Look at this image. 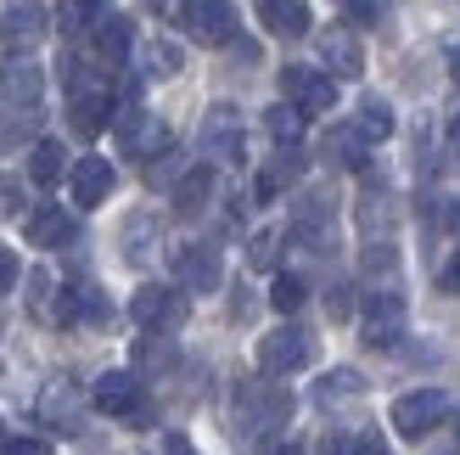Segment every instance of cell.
<instances>
[{
	"instance_id": "484cf974",
	"label": "cell",
	"mask_w": 460,
	"mask_h": 455,
	"mask_svg": "<svg viewBox=\"0 0 460 455\" xmlns=\"http://www.w3.org/2000/svg\"><path fill=\"white\" fill-rule=\"evenodd\" d=\"M107 17V0H62V29H96V22Z\"/></svg>"
},
{
	"instance_id": "8d00e7d4",
	"label": "cell",
	"mask_w": 460,
	"mask_h": 455,
	"mask_svg": "<svg viewBox=\"0 0 460 455\" xmlns=\"http://www.w3.org/2000/svg\"><path fill=\"white\" fill-rule=\"evenodd\" d=\"M444 152H449V169L460 174V112L449 119V147H444Z\"/></svg>"
},
{
	"instance_id": "9c48e42d",
	"label": "cell",
	"mask_w": 460,
	"mask_h": 455,
	"mask_svg": "<svg viewBox=\"0 0 460 455\" xmlns=\"http://www.w3.org/2000/svg\"><path fill=\"white\" fill-rule=\"evenodd\" d=\"M45 17L51 12H45L40 0H17V6H6L0 12V45H6V51H34V45L45 40V29H51Z\"/></svg>"
},
{
	"instance_id": "7c38bea8",
	"label": "cell",
	"mask_w": 460,
	"mask_h": 455,
	"mask_svg": "<svg viewBox=\"0 0 460 455\" xmlns=\"http://www.w3.org/2000/svg\"><path fill=\"white\" fill-rule=\"evenodd\" d=\"M399 332H404V299L399 292H371V304H365V343H399Z\"/></svg>"
},
{
	"instance_id": "f6af8a7d",
	"label": "cell",
	"mask_w": 460,
	"mask_h": 455,
	"mask_svg": "<svg viewBox=\"0 0 460 455\" xmlns=\"http://www.w3.org/2000/svg\"><path fill=\"white\" fill-rule=\"evenodd\" d=\"M259 6H270V0H259Z\"/></svg>"
},
{
	"instance_id": "d590c367",
	"label": "cell",
	"mask_w": 460,
	"mask_h": 455,
	"mask_svg": "<svg viewBox=\"0 0 460 455\" xmlns=\"http://www.w3.org/2000/svg\"><path fill=\"white\" fill-rule=\"evenodd\" d=\"M17 287V259H12V247H0V299Z\"/></svg>"
},
{
	"instance_id": "d6a6232c",
	"label": "cell",
	"mask_w": 460,
	"mask_h": 455,
	"mask_svg": "<svg viewBox=\"0 0 460 455\" xmlns=\"http://www.w3.org/2000/svg\"><path fill=\"white\" fill-rule=\"evenodd\" d=\"M275 242H281L275 231H259V236H252V247H247V259L259 264V270H270V264H275Z\"/></svg>"
},
{
	"instance_id": "5bb4252c",
	"label": "cell",
	"mask_w": 460,
	"mask_h": 455,
	"mask_svg": "<svg viewBox=\"0 0 460 455\" xmlns=\"http://www.w3.org/2000/svg\"><path fill=\"white\" fill-rule=\"evenodd\" d=\"M320 62H326V74H337V79H359L365 74V51H359V40L349 29L320 34Z\"/></svg>"
},
{
	"instance_id": "8992f818",
	"label": "cell",
	"mask_w": 460,
	"mask_h": 455,
	"mask_svg": "<svg viewBox=\"0 0 460 455\" xmlns=\"http://www.w3.org/2000/svg\"><path fill=\"white\" fill-rule=\"evenodd\" d=\"M129 315H135L141 326H152V332H174V326H186L191 304H186V292H180V287H157V281H146V287L129 299Z\"/></svg>"
},
{
	"instance_id": "277c9868",
	"label": "cell",
	"mask_w": 460,
	"mask_h": 455,
	"mask_svg": "<svg viewBox=\"0 0 460 455\" xmlns=\"http://www.w3.org/2000/svg\"><path fill=\"white\" fill-rule=\"evenodd\" d=\"M90 405L102 416H124V422H141L146 416V388L135 371H102L96 388H90Z\"/></svg>"
},
{
	"instance_id": "4dcf8cb0",
	"label": "cell",
	"mask_w": 460,
	"mask_h": 455,
	"mask_svg": "<svg viewBox=\"0 0 460 455\" xmlns=\"http://www.w3.org/2000/svg\"><path fill=\"white\" fill-rule=\"evenodd\" d=\"M382 202H387V197H365V202H359V225H365L371 236L382 231V225H394V209H382Z\"/></svg>"
},
{
	"instance_id": "d4e9b609",
	"label": "cell",
	"mask_w": 460,
	"mask_h": 455,
	"mask_svg": "<svg viewBox=\"0 0 460 455\" xmlns=\"http://www.w3.org/2000/svg\"><path fill=\"white\" fill-rule=\"evenodd\" d=\"M264 129H270L281 147H297V141H304V112L281 102V107H270V112H264Z\"/></svg>"
},
{
	"instance_id": "7bdbcfd3",
	"label": "cell",
	"mask_w": 460,
	"mask_h": 455,
	"mask_svg": "<svg viewBox=\"0 0 460 455\" xmlns=\"http://www.w3.org/2000/svg\"><path fill=\"white\" fill-rule=\"evenodd\" d=\"M270 455H297V450H292V444H281V450H270Z\"/></svg>"
},
{
	"instance_id": "ffe728a7",
	"label": "cell",
	"mask_w": 460,
	"mask_h": 455,
	"mask_svg": "<svg viewBox=\"0 0 460 455\" xmlns=\"http://www.w3.org/2000/svg\"><path fill=\"white\" fill-rule=\"evenodd\" d=\"M208 197H214V169L208 164H197V169H186V174L174 180V209L180 214H197Z\"/></svg>"
},
{
	"instance_id": "ac0fdd59",
	"label": "cell",
	"mask_w": 460,
	"mask_h": 455,
	"mask_svg": "<svg viewBox=\"0 0 460 455\" xmlns=\"http://www.w3.org/2000/svg\"><path fill=\"white\" fill-rule=\"evenodd\" d=\"M40 416L57 422L62 433H74V427H79V394H74V382H51V388L40 394Z\"/></svg>"
},
{
	"instance_id": "60d3db41",
	"label": "cell",
	"mask_w": 460,
	"mask_h": 455,
	"mask_svg": "<svg viewBox=\"0 0 460 455\" xmlns=\"http://www.w3.org/2000/svg\"><path fill=\"white\" fill-rule=\"evenodd\" d=\"M444 287H449V292H460V259H455V264L444 270Z\"/></svg>"
},
{
	"instance_id": "5b68a950",
	"label": "cell",
	"mask_w": 460,
	"mask_h": 455,
	"mask_svg": "<svg viewBox=\"0 0 460 455\" xmlns=\"http://www.w3.org/2000/svg\"><path fill=\"white\" fill-rule=\"evenodd\" d=\"M180 22H186V34L202 40V45H230L242 34V17L230 0H186L180 6Z\"/></svg>"
},
{
	"instance_id": "30bf717a",
	"label": "cell",
	"mask_w": 460,
	"mask_h": 455,
	"mask_svg": "<svg viewBox=\"0 0 460 455\" xmlns=\"http://www.w3.org/2000/svg\"><path fill=\"white\" fill-rule=\"evenodd\" d=\"M174 276H180V287H186V292H214V287H219V276H225L219 247H208V242L180 247V254H174Z\"/></svg>"
},
{
	"instance_id": "6da1fadb",
	"label": "cell",
	"mask_w": 460,
	"mask_h": 455,
	"mask_svg": "<svg viewBox=\"0 0 460 455\" xmlns=\"http://www.w3.org/2000/svg\"><path fill=\"white\" fill-rule=\"evenodd\" d=\"M236 422L247 427L252 439L281 433V427L292 422V394L275 388V382H242V394H236Z\"/></svg>"
},
{
	"instance_id": "2e32d148",
	"label": "cell",
	"mask_w": 460,
	"mask_h": 455,
	"mask_svg": "<svg viewBox=\"0 0 460 455\" xmlns=\"http://www.w3.org/2000/svg\"><path fill=\"white\" fill-rule=\"evenodd\" d=\"M74 242V214H62L57 202L29 214V247H67Z\"/></svg>"
},
{
	"instance_id": "7402d4cb",
	"label": "cell",
	"mask_w": 460,
	"mask_h": 455,
	"mask_svg": "<svg viewBox=\"0 0 460 455\" xmlns=\"http://www.w3.org/2000/svg\"><path fill=\"white\" fill-rule=\"evenodd\" d=\"M62 157H67V152H62L57 141H34V152H29V174L40 180V186H57V180H62V169H67Z\"/></svg>"
},
{
	"instance_id": "f1b7e54d",
	"label": "cell",
	"mask_w": 460,
	"mask_h": 455,
	"mask_svg": "<svg viewBox=\"0 0 460 455\" xmlns=\"http://www.w3.org/2000/svg\"><path fill=\"white\" fill-rule=\"evenodd\" d=\"M326 455H387L376 433H354V439H326Z\"/></svg>"
},
{
	"instance_id": "f546056e",
	"label": "cell",
	"mask_w": 460,
	"mask_h": 455,
	"mask_svg": "<svg viewBox=\"0 0 460 455\" xmlns=\"http://www.w3.org/2000/svg\"><path fill=\"white\" fill-rule=\"evenodd\" d=\"M326 152H332V164H342V169H359L365 164V141H359V135L349 129V135H332V141H326Z\"/></svg>"
},
{
	"instance_id": "bcb514c9",
	"label": "cell",
	"mask_w": 460,
	"mask_h": 455,
	"mask_svg": "<svg viewBox=\"0 0 460 455\" xmlns=\"http://www.w3.org/2000/svg\"><path fill=\"white\" fill-rule=\"evenodd\" d=\"M0 444H6V433H0Z\"/></svg>"
},
{
	"instance_id": "4fadbf2b",
	"label": "cell",
	"mask_w": 460,
	"mask_h": 455,
	"mask_svg": "<svg viewBox=\"0 0 460 455\" xmlns=\"http://www.w3.org/2000/svg\"><path fill=\"white\" fill-rule=\"evenodd\" d=\"M67 186H74L79 209H102V202L112 197V164L107 157H79L74 174H67Z\"/></svg>"
},
{
	"instance_id": "83f0119b",
	"label": "cell",
	"mask_w": 460,
	"mask_h": 455,
	"mask_svg": "<svg viewBox=\"0 0 460 455\" xmlns=\"http://www.w3.org/2000/svg\"><path fill=\"white\" fill-rule=\"evenodd\" d=\"M359 388H365V382H359V371H332V377L320 382L314 394H320V405H337V399H354Z\"/></svg>"
},
{
	"instance_id": "44dd1931",
	"label": "cell",
	"mask_w": 460,
	"mask_h": 455,
	"mask_svg": "<svg viewBox=\"0 0 460 455\" xmlns=\"http://www.w3.org/2000/svg\"><path fill=\"white\" fill-rule=\"evenodd\" d=\"M354 135H359V141H387V135H394V107L376 102V96H365L359 112H354Z\"/></svg>"
},
{
	"instance_id": "74e56055",
	"label": "cell",
	"mask_w": 460,
	"mask_h": 455,
	"mask_svg": "<svg viewBox=\"0 0 460 455\" xmlns=\"http://www.w3.org/2000/svg\"><path fill=\"white\" fill-rule=\"evenodd\" d=\"M332 315L342 321V315H354V292L349 287H332Z\"/></svg>"
},
{
	"instance_id": "52a82bcc",
	"label": "cell",
	"mask_w": 460,
	"mask_h": 455,
	"mask_svg": "<svg viewBox=\"0 0 460 455\" xmlns=\"http://www.w3.org/2000/svg\"><path fill=\"white\" fill-rule=\"evenodd\" d=\"M444 416H449V394L444 388H416L394 405V433L399 439H427Z\"/></svg>"
},
{
	"instance_id": "ba28073f",
	"label": "cell",
	"mask_w": 460,
	"mask_h": 455,
	"mask_svg": "<svg viewBox=\"0 0 460 455\" xmlns=\"http://www.w3.org/2000/svg\"><path fill=\"white\" fill-rule=\"evenodd\" d=\"M281 90H287V107H297L304 119L337 107V85H332V74H320V67H281Z\"/></svg>"
},
{
	"instance_id": "cb8c5ba5",
	"label": "cell",
	"mask_w": 460,
	"mask_h": 455,
	"mask_svg": "<svg viewBox=\"0 0 460 455\" xmlns=\"http://www.w3.org/2000/svg\"><path fill=\"white\" fill-rule=\"evenodd\" d=\"M292 180H297V152H292V147H281V152L270 157V169L259 174V197H275L281 186H292Z\"/></svg>"
},
{
	"instance_id": "ab89813d",
	"label": "cell",
	"mask_w": 460,
	"mask_h": 455,
	"mask_svg": "<svg viewBox=\"0 0 460 455\" xmlns=\"http://www.w3.org/2000/svg\"><path fill=\"white\" fill-rule=\"evenodd\" d=\"M444 225H449V231L460 236V197H455V202H444Z\"/></svg>"
},
{
	"instance_id": "1f68e13d",
	"label": "cell",
	"mask_w": 460,
	"mask_h": 455,
	"mask_svg": "<svg viewBox=\"0 0 460 455\" xmlns=\"http://www.w3.org/2000/svg\"><path fill=\"white\" fill-rule=\"evenodd\" d=\"M22 209V180L17 174H0V219H12Z\"/></svg>"
},
{
	"instance_id": "f35d334b",
	"label": "cell",
	"mask_w": 460,
	"mask_h": 455,
	"mask_svg": "<svg viewBox=\"0 0 460 455\" xmlns=\"http://www.w3.org/2000/svg\"><path fill=\"white\" fill-rule=\"evenodd\" d=\"M164 455H197V450H191L186 433H169V439H164Z\"/></svg>"
},
{
	"instance_id": "b9f144b4",
	"label": "cell",
	"mask_w": 460,
	"mask_h": 455,
	"mask_svg": "<svg viewBox=\"0 0 460 455\" xmlns=\"http://www.w3.org/2000/svg\"><path fill=\"white\" fill-rule=\"evenodd\" d=\"M449 74H455V85H460V51H455V57H449Z\"/></svg>"
},
{
	"instance_id": "836d02e7",
	"label": "cell",
	"mask_w": 460,
	"mask_h": 455,
	"mask_svg": "<svg viewBox=\"0 0 460 455\" xmlns=\"http://www.w3.org/2000/svg\"><path fill=\"white\" fill-rule=\"evenodd\" d=\"M394 264H399V254H394L387 242H371V247H365V270H394Z\"/></svg>"
},
{
	"instance_id": "e0dca14e",
	"label": "cell",
	"mask_w": 460,
	"mask_h": 455,
	"mask_svg": "<svg viewBox=\"0 0 460 455\" xmlns=\"http://www.w3.org/2000/svg\"><path fill=\"white\" fill-rule=\"evenodd\" d=\"M309 22H314V17H309L304 0H270V6H264V29L281 34V40H304Z\"/></svg>"
},
{
	"instance_id": "8fae6325",
	"label": "cell",
	"mask_w": 460,
	"mask_h": 455,
	"mask_svg": "<svg viewBox=\"0 0 460 455\" xmlns=\"http://www.w3.org/2000/svg\"><path fill=\"white\" fill-rule=\"evenodd\" d=\"M202 157H219V164H230V157H242V112L236 107H208V119H202Z\"/></svg>"
},
{
	"instance_id": "603a6c76",
	"label": "cell",
	"mask_w": 460,
	"mask_h": 455,
	"mask_svg": "<svg viewBox=\"0 0 460 455\" xmlns=\"http://www.w3.org/2000/svg\"><path fill=\"white\" fill-rule=\"evenodd\" d=\"M141 62H146V74H152V79H174L186 57H180V45H174V40H152V45H141Z\"/></svg>"
},
{
	"instance_id": "7a4b0ae2",
	"label": "cell",
	"mask_w": 460,
	"mask_h": 455,
	"mask_svg": "<svg viewBox=\"0 0 460 455\" xmlns=\"http://www.w3.org/2000/svg\"><path fill=\"white\" fill-rule=\"evenodd\" d=\"M112 129H119V147L129 157H164L169 152V124L152 119V112L135 107V102H124L119 112H112Z\"/></svg>"
},
{
	"instance_id": "9a60e30c",
	"label": "cell",
	"mask_w": 460,
	"mask_h": 455,
	"mask_svg": "<svg viewBox=\"0 0 460 455\" xmlns=\"http://www.w3.org/2000/svg\"><path fill=\"white\" fill-rule=\"evenodd\" d=\"M40 90H45V74H40L29 57H12L6 67H0V102H12V107H34V102H40Z\"/></svg>"
},
{
	"instance_id": "d6986e66",
	"label": "cell",
	"mask_w": 460,
	"mask_h": 455,
	"mask_svg": "<svg viewBox=\"0 0 460 455\" xmlns=\"http://www.w3.org/2000/svg\"><path fill=\"white\" fill-rule=\"evenodd\" d=\"M129 45H135L129 17H112V12H107V17L96 22V57L112 67V62H124V57H129Z\"/></svg>"
},
{
	"instance_id": "3957f363",
	"label": "cell",
	"mask_w": 460,
	"mask_h": 455,
	"mask_svg": "<svg viewBox=\"0 0 460 455\" xmlns=\"http://www.w3.org/2000/svg\"><path fill=\"white\" fill-rule=\"evenodd\" d=\"M314 360V337L309 332H297V326H275L259 337V366L264 377H292V371H304Z\"/></svg>"
},
{
	"instance_id": "4316f807",
	"label": "cell",
	"mask_w": 460,
	"mask_h": 455,
	"mask_svg": "<svg viewBox=\"0 0 460 455\" xmlns=\"http://www.w3.org/2000/svg\"><path fill=\"white\" fill-rule=\"evenodd\" d=\"M304 299H309V287H304V276H275V287H270V304L281 309V315H292V309H304Z\"/></svg>"
},
{
	"instance_id": "ee69618b",
	"label": "cell",
	"mask_w": 460,
	"mask_h": 455,
	"mask_svg": "<svg viewBox=\"0 0 460 455\" xmlns=\"http://www.w3.org/2000/svg\"><path fill=\"white\" fill-rule=\"evenodd\" d=\"M455 439H460V411H455Z\"/></svg>"
},
{
	"instance_id": "e575fe53",
	"label": "cell",
	"mask_w": 460,
	"mask_h": 455,
	"mask_svg": "<svg viewBox=\"0 0 460 455\" xmlns=\"http://www.w3.org/2000/svg\"><path fill=\"white\" fill-rule=\"evenodd\" d=\"M0 455H51V444H45V439H6Z\"/></svg>"
}]
</instances>
